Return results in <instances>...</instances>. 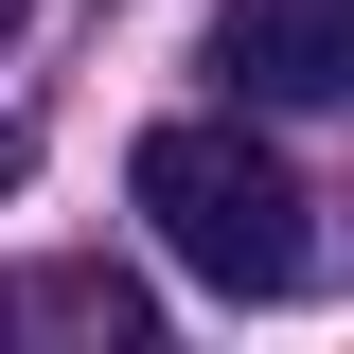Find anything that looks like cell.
<instances>
[{
  "instance_id": "6da1fadb",
  "label": "cell",
  "mask_w": 354,
  "mask_h": 354,
  "mask_svg": "<svg viewBox=\"0 0 354 354\" xmlns=\"http://www.w3.org/2000/svg\"><path fill=\"white\" fill-rule=\"evenodd\" d=\"M124 195H142V230H160V248L195 266L213 301H283V283L319 266V230H301V177L266 160L248 124H213V106H195V124H142Z\"/></svg>"
},
{
  "instance_id": "7a4b0ae2",
  "label": "cell",
  "mask_w": 354,
  "mask_h": 354,
  "mask_svg": "<svg viewBox=\"0 0 354 354\" xmlns=\"http://www.w3.org/2000/svg\"><path fill=\"white\" fill-rule=\"evenodd\" d=\"M213 71L230 106H354V0H230Z\"/></svg>"
},
{
  "instance_id": "3957f363",
  "label": "cell",
  "mask_w": 354,
  "mask_h": 354,
  "mask_svg": "<svg viewBox=\"0 0 354 354\" xmlns=\"http://www.w3.org/2000/svg\"><path fill=\"white\" fill-rule=\"evenodd\" d=\"M0 337H88V354H142L160 337V283H142V266H18V283H0Z\"/></svg>"
},
{
  "instance_id": "277c9868",
  "label": "cell",
  "mask_w": 354,
  "mask_h": 354,
  "mask_svg": "<svg viewBox=\"0 0 354 354\" xmlns=\"http://www.w3.org/2000/svg\"><path fill=\"white\" fill-rule=\"evenodd\" d=\"M18 18H36V0H0V36H18Z\"/></svg>"
},
{
  "instance_id": "5b68a950",
  "label": "cell",
  "mask_w": 354,
  "mask_h": 354,
  "mask_svg": "<svg viewBox=\"0 0 354 354\" xmlns=\"http://www.w3.org/2000/svg\"><path fill=\"white\" fill-rule=\"evenodd\" d=\"M0 177H18V142H0Z\"/></svg>"
}]
</instances>
